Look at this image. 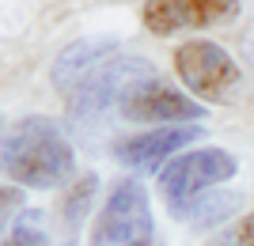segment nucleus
<instances>
[{"label":"nucleus","instance_id":"nucleus-1","mask_svg":"<svg viewBox=\"0 0 254 246\" xmlns=\"http://www.w3.org/2000/svg\"><path fill=\"white\" fill-rule=\"evenodd\" d=\"M0 171L27 190H57L72 178L76 151L53 118H19L0 140Z\"/></svg>","mask_w":254,"mask_h":246},{"label":"nucleus","instance_id":"nucleus-2","mask_svg":"<svg viewBox=\"0 0 254 246\" xmlns=\"http://www.w3.org/2000/svg\"><path fill=\"white\" fill-rule=\"evenodd\" d=\"M235 171H239V163L224 148L182 151L179 159H171L159 171V193H163V201L175 216H190L209 193H216L212 186L235 178Z\"/></svg>","mask_w":254,"mask_h":246},{"label":"nucleus","instance_id":"nucleus-3","mask_svg":"<svg viewBox=\"0 0 254 246\" xmlns=\"http://www.w3.org/2000/svg\"><path fill=\"white\" fill-rule=\"evenodd\" d=\"M175 72L186 84V91L193 98H205V102H232V95L243 84L235 57L224 46L205 42V38L182 42L175 49Z\"/></svg>","mask_w":254,"mask_h":246},{"label":"nucleus","instance_id":"nucleus-4","mask_svg":"<svg viewBox=\"0 0 254 246\" xmlns=\"http://www.w3.org/2000/svg\"><path fill=\"white\" fill-rule=\"evenodd\" d=\"M152 243V204L148 190L133 178L110 190L106 204L99 208L95 231H91V246H144Z\"/></svg>","mask_w":254,"mask_h":246},{"label":"nucleus","instance_id":"nucleus-5","mask_svg":"<svg viewBox=\"0 0 254 246\" xmlns=\"http://www.w3.org/2000/svg\"><path fill=\"white\" fill-rule=\"evenodd\" d=\"M148 76H152V64L144 57H114V61H106L68 102L72 125L80 133H87V125H95L110 106H122L126 91L137 87L140 80H148Z\"/></svg>","mask_w":254,"mask_h":246},{"label":"nucleus","instance_id":"nucleus-6","mask_svg":"<svg viewBox=\"0 0 254 246\" xmlns=\"http://www.w3.org/2000/svg\"><path fill=\"white\" fill-rule=\"evenodd\" d=\"M122 118L129 121H171V125H197L205 118V102H193L167 80H140L122 98Z\"/></svg>","mask_w":254,"mask_h":246},{"label":"nucleus","instance_id":"nucleus-7","mask_svg":"<svg viewBox=\"0 0 254 246\" xmlns=\"http://www.w3.org/2000/svg\"><path fill=\"white\" fill-rule=\"evenodd\" d=\"M239 4L232 0H148L144 4V27L159 38L182 31V27H212L232 19Z\"/></svg>","mask_w":254,"mask_h":246},{"label":"nucleus","instance_id":"nucleus-8","mask_svg":"<svg viewBox=\"0 0 254 246\" xmlns=\"http://www.w3.org/2000/svg\"><path fill=\"white\" fill-rule=\"evenodd\" d=\"M201 125H167V129H148V133H137V137H126L118 144V159L133 167V171H152L171 155H182L186 144L201 137Z\"/></svg>","mask_w":254,"mask_h":246},{"label":"nucleus","instance_id":"nucleus-9","mask_svg":"<svg viewBox=\"0 0 254 246\" xmlns=\"http://www.w3.org/2000/svg\"><path fill=\"white\" fill-rule=\"evenodd\" d=\"M118 57L114 38H76L72 46H64L61 57L53 61V87L64 95H76L91 76L103 68L106 61Z\"/></svg>","mask_w":254,"mask_h":246},{"label":"nucleus","instance_id":"nucleus-10","mask_svg":"<svg viewBox=\"0 0 254 246\" xmlns=\"http://www.w3.org/2000/svg\"><path fill=\"white\" fill-rule=\"evenodd\" d=\"M0 246H46V212L42 208H23L4 231Z\"/></svg>","mask_w":254,"mask_h":246},{"label":"nucleus","instance_id":"nucleus-11","mask_svg":"<svg viewBox=\"0 0 254 246\" xmlns=\"http://www.w3.org/2000/svg\"><path fill=\"white\" fill-rule=\"evenodd\" d=\"M95 190H99V174H80L72 182V190L64 193V201H61V212L68 224H80L87 216V208H91V201H95Z\"/></svg>","mask_w":254,"mask_h":246},{"label":"nucleus","instance_id":"nucleus-12","mask_svg":"<svg viewBox=\"0 0 254 246\" xmlns=\"http://www.w3.org/2000/svg\"><path fill=\"white\" fill-rule=\"evenodd\" d=\"M23 204H27L23 190H15V186H0V239H4V231L11 227V220L23 212Z\"/></svg>","mask_w":254,"mask_h":246},{"label":"nucleus","instance_id":"nucleus-13","mask_svg":"<svg viewBox=\"0 0 254 246\" xmlns=\"http://www.w3.org/2000/svg\"><path fill=\"white\" fill-rule=\"evenodd\" d=\"M228 243L232 246H254V212H247L243 220L228 231Z\"/></svg>","mask_w":254,"mask_h":246},{"label":"nucleus","instance_id":"nucleus-14","mask_svg":"<svg viewBox=\"0 0 254 246\" xmlns=\"http://www.w3.org/2000/svg\"><path fill=\"white\" fill-rule=\"evenodd\" d=\"M209 246H232V243H228V235H220V239H212Z\"/></svg>","mask_w":254,"mask_h":246},{"label":"nucleus","instance_id":"nucleus-15","mask_svg":"<svg viewBox=\"0 0 254 246\" xmlns=\"http://www.w3.org/2000/svg\"><path fill=\"white\" fill-rule=\"evenodd\" d=\"M64 246H72V243H64Z\"/></svg>","mask_w":254,"mask_h":246},{"label":"nucleus","instance_id":"nucleus-16","mask_svg":"<svg viewBox=\"0 0 254 246\" xmlns=\"http://www.w3.org/2000/svg\"><path fill=\"white\" fill-rule=\"evenodd\" d=\"M144 246H152V243H144Z\"/></svg>","mask_w":254,"mask_h":246}]
</instances>
